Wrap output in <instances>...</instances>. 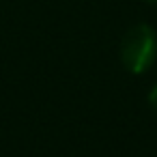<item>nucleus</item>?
I'll use <instances>...</instances> for the list:
<instances>
[{
	"label": "nucleus",
	"instance_id": "nucleus-1",
	"mask_svg": "<svg viewBox=\"0 0 157 157\" xmlns=\"http://www.w3.org/2000/svg\"><path fill=\"white\" fill-rule=\"evenodd\" d=\"M157 58V35L151 26L138 24L127 30L121 43V60L131 73L146 71Z\"/></svg>",
	"mask_w": 157,
	"mask_h": 157
},
{
	"label": "nucleus",
	"instance_id": "nucleus-3",
	"mask_svg": "<svg viewBox=\"0 0 157 157\" xmlns=\"http://www.w3.org/2000/svg\"><path fill=\"white\" fill-rule=\"evenodd\" d=\"M146 2H153V5H155V2H157V0H146Z\"/></svg>",
	"mask_w": 157,
	"mask_h": 157
},
{
	"label": "nucleus",
	"instance_id": "nucleus-2",
	"mask_svg": "<svg viewBox=\"0 0 157 157\" xmlns=\"http://www.w3.org/2000/svg\"><path fill=\"white\" fill-rule=\"evenodd\" d=\"M148 101H151V105L157 110V84L153 86V90H151V95H148Z\"/></svg>",
	"mask_w": 157,
	"mask_h": 157
}]
</instances>
